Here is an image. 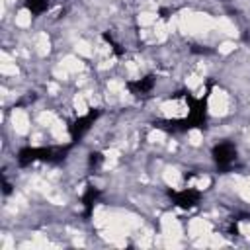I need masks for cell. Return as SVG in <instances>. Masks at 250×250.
<instances>
[{
	"label": "cell",
	"instance_id": "1",
	"mask_svg": "<svg viewBox=\"0 0 250 250\" xmlns=\"http://www.w3.org/2000/svg\"><path fill=\"white\" fill-rule=\"evenodd\" d=\"M72 148V143L68 145H59V146H41V148H31V146H25L18 152V162L20 166H27L35 160H41V162H49V164H55V162H62L66 158V154L70 152Z\"/></svg>",
	"mask_w": 250,
	"mask_h": 250
},
{
	"label": "cell",
	"instance_id": "7",
	"mask_svg": "<svg viewBox=\"0 0 250 250\" xmlns=\"http://www.w3.org/2000/svg\"><path fill=\"white\" fill-rule=\"evenodd\" d=\"M47 6H49L47 0H25V8H27L31 14H35V16L43 14V12L47 10Z\"/></svg>",
	"mask_w": 250,
	"mask_h": 250
},
{
	"label": "cell",
	"instance_id": "2",
	"mask_svg": "<svg viewBox=\"0 0 250 250\" xmlns=\"http://www.w3.org/2000/svg\"><path fill=\"white\" fill-rule=\"evenodd\" d=\"M213 160L217 162V166L221 170H229L232 168V164L236 162V146L232 143H219L213 146Z\"/></svg>",
	"mask_w": 250,
	"mask_h": 250
},
{
	"label": "cell",
	"instance_id": "6",
	"mask_svg": "<svg viewBox=\"0 0 250 250\" xmlns=\"http://www.w3.org/2000/svg\"><path fill=\"white\" fill-rule=\"evenodd\" d=\"M98 197H100V189H98V188H94V186H88V188H86V191H84V195H82V203H84V217H86V219L92 215V209H94V205H96Z\"/></svg>",
	"mask_w": 250,
	"mask_h": 250
},
{
	"label": "cell",
	"instance_id": "3",
	"mask_svg": "<svg viewBox=\"0 0 250 250\" xmlns=\"http://www.w3.org/2000/svg\"><path fill=\"white\" fill-rule=\"evenodd\" d=\"M98 115H100V109H92V111H88L86 115L74 119V121L68 125V133H70V137H72V143L80 141V139L86 135V131L94 125V121L98 119Z\"/></svg>",
	"mask_w": 250,
	"mask_h": 250
},
{
	"label": "cell",
	"instance_id": "5",
	"mask_svg": "<svg viewBox=\"0 0 250 250\" xmlns=\"http://www.w3.org/2000/svg\"><path fill=\"white\" fill-rule=\"evenodd\" d=\"M154 82H156V78H154L152 74H146V76H143V78L129 80V82H127V88H129V92L135 94V96H146V94L154 88Z\"/></svg>",
	"mask_w": 250,
	"mask_h": 250
},
{
	"label": "cell",
	"instance_id": "8",
	"mask_svg": "<svg viewBox=\"0 0 250 250\" xmlns=\"http://www.w3.org/2000/svg\"><path fill=\"white\" fill-rule=\"evenodd\" d=\"M104 39H105V41L111 45V49H113V53H115L117 57H121V55H123V47H121V45H119V43L113 39V35H111V33H107V31H105V33H104Z\"/></svg>",
	"mask_w": 250,
	"mask_h": 250
},
{
	"label": "cell",
	"instance_id": "4",
	"mask_svg": "<svg viewBox=\"0 0 250 250\" xmlns=\"http://www.w3.org/2000/svg\"><path fill=\"white\" fill-rule=\"evenodd\" d=\"M168 195H170V199L178 205V207H182V209H191V207H195L197 203H199V199H201V193H199V189H195V188H184V189H180V191H168Z\"/></svg>",
	"mask_w": 250,
	"mask_h": 250
},
{
	"label": "cell",
	"instance_id": "9",
	"mask_svg": "<svg viewBox=\"0 0 250 250\" xmlns=\"http://www.w3.org/2000/svg\"><path fill=\"white\" fill-rule=\"evenodd\" d=\"M102 160H104L102 152H92V154H90V158H88V166L96 170V168H100V166H102Z\"/></svg>",
	"mask_w": 250,
	"mask_h": 250
}]
</instances>
